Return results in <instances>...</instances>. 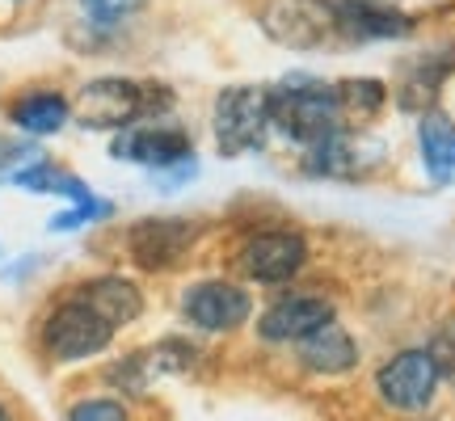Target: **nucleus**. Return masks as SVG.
<instances>
[{
  "mask_svg": "<svg viewBox=\"0 0 455 421\" xmlns=\"http://www.w3.org/2000/svg\"><path fill=\"white\" fill-rule=\"evenodd\" d=\"M270 93V127H278L295 144H316L329 139L333 131H341V101L338 84L321 81H287Z\"/></svg>",
  "mask_w": 455,
  "mask_h": 421,
  "instance_id": "obj_1",
  "label": "nucleus"
},
{
  "mask_svg": "<svg viewBox=\"0 0 455 421\" xmlns=\"http://www.w3.org/2000/svg\"><path fill=\"white\" fill-rule=\"evenodd\" d=\"M156 89L140 84L131 76H98L89 81L72 101V118L84 131H123L135 127L144 114H156L161 106H169V98H152Z\"/></svg>",
  "mask_w": 455,
  "mask_h": 421,
  "instance_id": "obj_2",
  "label": "nucleus"
},
{
  "mask_svg": "<svg viewBox=\"0 0 455 421\" xmlns=\"http://www.w3.org/2000/svg\"><path fill=\"white\" fill-rule=\"evenodd\" d=\"M266 127H270V93L266 89L236 84V89L220 93V101H215V147L224 156H244V152L261 147Z\"/></svg>",
  "mask_w": 455,
  "mask_h": 421,
  "instance_id": "obj_3",
  "label": "nucleus"
},
{
  "mask_svg": "<svg viewBox=\"0 0 455 421\" xmlns=\"http://www.w3.org/2000/svg\"><path fill=\"white\" fill-rule=\"evenodd\" d=\"M110 338H114V329L101 321L84 299H76V295L64 299V304L47 316V324H43V346H47V354L60 358V362H76V358L101 354V350L110 346Z\"/></svg>",
  "mask_w": 455,
  "mask_h": 421,
  "instance_id": "obj_4",
  "label": "nucleus"
},
{
  "mask_svg": "<svg viewBox=\"0 0 455 421\" xmlns=\"http://www.w3.org/2000/svg\"><path fill=\"white\" fill-rule=\"evenodd\" d=\"M375 388L384 396V405L396 413H418L435 401L439 388V367L426 350H401L396 358H388L379 375H375Z\"/></svg>",
  "mask_w": 455,
  "mask_h": 421,
  "instance_id": "obj_5",
  "label": "nucleus"
},
{
  "mask_svg": "<svg viewBox=\"0 0 455 421\" xmlns=\"http://www.w3.org/2000/svg\"><path fill=\"white\" fill-rule=\"evenodd\" d=\"M304 261H308V241L299 232H258L236 253V266L253 282H287L304 270Z\"/></svg>",
  "mask_w": 455,
  "mask_h": 421,
  "instance_id": "obj_6",
  "label": "nucleus"
},
{
  "mask_svg": "<svg viewBox=\"0 0 455 421\" xmlns=\"http://www.w3.org/2000/svg\"><path fill=\"white\" fill-rule=\"evenodd\" d=\"M110 152L118 161L144 164V169H178V164L195 161V144L181 127H164V123H152V127H123L114 135Z\"/></svg>",
  "mask_w": 455,
  "mask_h": 421,
  "instance_id": "obj_7",
  "label": "nucleus"
},
{
  "mask_svg": "<svg viewBox=\"0 0 455 421\" xmlns=\"http://www.w3.org/2000/svg\"><path fill=\"white\" fill-rule=\"evenodd\" d=\"M195 241L198 227L190 219H140L127 232V253L140 270H173Z\"/></svg>",
  "mask_w": 455,
  "mask_h": 421,
  "instance_id": "obj_8",
  "label": "nucleus"
},
{
  "mask_svg": "<svg viewBox=\"0 0 455 421\" xmlns=\"http://www.w3.org/2000/svg\"><path fill=\"white\" fill-rule=\"evenodd\" d=\"M181 312L190 316V324L198 329H207V333H232V329H241L249 321V295L236 287V282H224V278H207V282H198L186 291L181 299Z\"/></svg>",
  "mask_w": 455,
  "mask_h": 421,
  "instance_id": "obj_9",
  "label": "nucleus"
},
{
  "mask_svg": "<svg viewBox=\"0 0 455 421\" xmlns=\"http://www.w3.org/2000/svg\"><path fill=\"white\" fill-rule=\"evenodd\" d=\"M266 30L287 47H321L329 34H338L333 0H275L266 9Z\"/></svg>",
  "mask_w": 455,
  "mask_h": 421,
  "instance_id": "obj_10",
  "label": "nucleus"
},
{
  "mask_svg": "<svg viewBox=\"0 0 455 421\" xmlns=\"http://www.w3.org/2000/svg\"><path fill=\"white\" fill-rule=\"evenodd\" d=\"M333 21H338V34L355 38V43L405 38L413 30V21L384 0H333Z\"/></svg>",
  "mask_w": 455,
  "mask_h": 421,
  "instance_id": "obj_11",
  "label": "nucleus"
},
{
  "mask_svg": "<svg viewBox=\"0 0 455 421\" xmlns=\"http://www.w3.org/2000/svg\"><path fill=\"white\" fill-rule=\"evenodd\" d=\"M325 321H333V304L325 295H287L266 308V316L258 321V333L266 341H299Z\"/></svg>",
  "mask_w": 455,
  "mask_h": 421,
  "instance_id": "obj_12",
  "label": "nucleus"
},
{
  "mask_svg": "<svg viewBox=\"0 0 455 421\" xmlns=\"http://www.w3.org/2000/svg\"><path fill=\"white\" fill-rule=\"evenodd\" d=\"M72 295L84 299V304L98 312L110 329H123V324H131L140 312H144V295H140V287L127 282V278H118V274L89 278V282H81Z\"/></svg>",
  "mask_w": 455,
  "mask_h": 421,
  "instance_id": "obj_13",
  "label": "nucleus"
},
{
  "mask_svg": "<svg viewBox=\"0 0 455 421\" xmlns=\"http://www.w3.org/2000/svg\"><path fill=\"white\" fill-rule=\"evenodd\" d=\"M299 362L316 375H341L358 362V346L338 321H325L308 338H299Z\"/></svg>",
  "mask_w": 455,
  "mask_h": 421,
  "instance_id": "obj_14",
  "label": "nucleus"
},
{
  "mask_svg": "<svg viewBox=\"0 0 455 421\" xmlns=\"http://www.w3.org/2000/svg\"><path fill=\"white\" fill-rule=\"evenodd\" d=\"M68 118H72V101L60 89H34L9 106V123L26 135H55V131H64Z\"/></svg>",
  "mask_w": 455,
  "mask_h": 421,
  "instance_id": "obj_15",
  "label": "nucleus"
},
{
  "mask_svg": "<svg viewBox=\"0 0 455 421\" xmlns=\"http://www.w3.org/2000/svg\"><path fill=\"white\" fill-rule=\"evenodd\" d=\"M304 173H312V178L355 181V178H363V147H358L355 135L333 131L329 139H316V144H308Z\"/></svg>",
  "mask_w": 455,
  "mask_h": 421,
  "instance_id": "obj_16",
  "label": "nucleus"
},
{
  "mask_svg": "<svg viewBox=\"0 0 455 421\" xmlns=\"http://www.w3.org/2000/svg\"><path fill=\"white\" fill-rule=\"evenodd\" d=\"M418 144H422V161L426 173L443 186L455 181V123L447 114H422V127H418Z\"/></svg>",
  "mask_w": 455,
  "mask_h": 421,
  "instance_id": "obj_17",
  "label": "nucleus"
},
{
  "mask_svg": "<svg viewBox=\"0 0 455 421\" xmlns=\"http://www.w3.org/2000/svg\"><path fill=\"white\" fill-rule=\"evenodd\" d=\"M338 101H341V114H350V118H371V114L384 110V101H388V89L371 76H363V81H341L338 84Z\"/></svg>",
  "mask_w": 455,
  "mask_h": 421,
  "instance_id": "obj_18",
  "label": "nucleus"
},
{
  "mask_svg": "<svg viewBox=\"0 0 455 421\" xmlns=\"http://www.w3.org/2000/svg\"><path fill=\"white\" fill-rule=\"evenodd\" d=\"M426 354L435 358V367H439V379H451L455 384V321H443L435 329V338L426 346Z\"/></svg>",
  "mask_w": 455,
  "mask_h": 421,
  "instance_id": "obj_19",
  "label": "nucleus"
},
{
  "mask_svg": "<svg viewBox=\"0 0 455 421\" xmlns=\"http://www.w3.org/2000/svg\"><path fill=\"white\" fill-rule=\"evenodd\" d=\"M148 0H81V9L98 26H114V21H123V17H131L135 9H144Z\"/></svg>",
  "mask_w": 455,
  "mask_h": 421,
  "instance_id": "obj_20",
  "label": "nucleus"
},
{
  "mask_svg": "<svg viewBox=\"0 0 455 421\" xmlns=\"http://www.w3.org/2000/svg\"><path fill=\"white\" fill-rule=\"evenodd\" d=\"M68 421H127V409L118 401H81L68 413Z\"/></svg>",
  "mask_w": 455,
  "mask_h": 421,
  "instance_id": "obj_21",
  "label": "nucleus"
},
{
  "mask_svg": "<svg viewBox=\"0 0 455 421\" xmlns=\"http://www.w3.org/2000/svg\"><path fill=\"white\" fill-rule=\"evenodd\" d=\"M0 421H13V413H9V409L0 405Z\"/></svg>",
  "mask_w": 455,
  "mask_h": 421,
  "instance_id": "obj_22",
  "label": "nucleus"
}]
</instances>
